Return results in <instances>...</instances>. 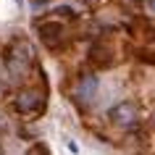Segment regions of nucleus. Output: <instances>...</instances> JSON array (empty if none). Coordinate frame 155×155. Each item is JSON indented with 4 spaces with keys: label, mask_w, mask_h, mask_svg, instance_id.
Segmentation results:
<instances>
[{
    "label": "nucleus",
    "mask_w": 155,
    "mask_h": 155,
    "mask_svg": "<svg viewBox=\"0 0 155 155\" xmlns=\"http://www.w3.org/2000/svg\"><path fill=\"white\" fill-rule=\"evenodd\" d=\"M137 105L134 103H118V105H113L110 110H108V118H110V124H116V126H121V129H129V126H134L137 124Z\"/></svg>",
    "instance_id": "f257e3e1"
},
{
    "label": "nucleus",
    "mask_w": 155,
    "mask_h": 155,
    "mask_svg": "<svg viewBox=\"0 0 155 155\" xmlns=\"http://www.w3.org/2000/svg\"><path fill=\"white\" fill-rule=\"evenodd\" d=\"M16 3H21V0H16Z\"/></svg>",
    "instance_id": "6e6552de"
},
{
    "label": "nucleus",
    "mask_w": 155,
    "mask_h": 155,
    "mask_svg": "<svg viewBox=\"0 0 155 155\" xmlns=\"http://www.w3.org/2000/svg\"><path fill=\"white\" fill-rule=\"evenodd\" d=\"M0 155H3V150H0Z\"/></svg>",
    "instance_id": "1a4fd4ad"
},
{
    "label": "nucleus",
    "mask_w": 155,
    "mask_h": 155,
    "mask_svg": "<svg viewBox=\"0 0 155 155\" xmlns=\"http://www.w3.org/2000/svg\"><path fill=\"white\" fill-rule=\"evenodd\" d=\"M42 108H45V97H42V92H37V90L18 92V97H16V110H18V113L32 116V113H40Z\"/></svg>",
    "instance_id": "f03ea898"
},
{
    "label": "nucleus",
    "mask_w": 155,
    "mask_h": 155,
    "mask_svg": "<svg viewBox=\"0 0 155 155\" xmlns=\"http://www.w3.org/2000/svg\"><path fill=\"white\" fill-rule=\"evenodd\" d=\"M63 34H66V29L58 21H45V24H40V37H42V42L48 48H58L63 42Z\"/></svg>",
    "instance_id": "7ed1b4c3"
},
{
    "label": "nucleus",
    "mask_w": 155,
    "mask_h": 155,
    "mask_svg": "<svg viewBox=\"0 0 155 155\" xmlns=\"http://www.w3.org/2000/svg\"><path fill=\"white\" fill-rule=\"evenodd\" d=\"M95 87H97V79H95V76H84L82 84H79V97L90 100L92 95H95Z\"/></svg>",
    "instance_id": "20e7f679"
},
{
    "label": "nucleus",
    "mask_w": 155,
    "mask_h": 155,
    "mask_svg": "<svg viewBox=\"0 0 155 155\" xmlns=\"http://www.w3.org/2000/svg\"><path fill=\"white\" fill-rule=\"evenodd\" d=\"M34 3H45V0H34Z\"/></svg>",
    "instance_id": "0eeeda50"
},
{
    "label": "nucleus",
    "mask_w": 155,
    "mask_h": 155,
    "mask_svg": "<svg viewBox=\"0 0 155 155\" xmlns=\"http://www.w3.org/2000/svg\"><path fill=\"white\" fill-rule=\"evenodd\" d=\"M26 155H48V153H45L42 147H32V150H29V153H26Z\"/></svg>",
    "instance_id": "39448f33"
},
{
    "label": "nucleus",
    "mask_w": 155,
    "mask_h": 155,
    "mask_svg": "<svg viewBox=\"0 0 155 155\" xmlns=\"http://www.w3.org/2000/svg\"><path fill=\"white\" fill-rule=\"evenodd\" d=\"M150 8H153V11H155V0H150Z\"/></svg>",
    "instance_id": "423d86ee"
}]
</instances>
